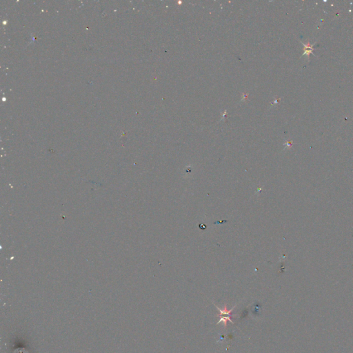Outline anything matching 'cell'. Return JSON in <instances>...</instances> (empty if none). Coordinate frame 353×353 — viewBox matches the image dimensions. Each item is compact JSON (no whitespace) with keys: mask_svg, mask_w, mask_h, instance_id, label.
I'll use <instances>...</instances> for the list:
<instances>
[{"mask_svg":"<svg viewBox=\"0 0 353 353\" xmlns=\"http://www.w3.org/2000/svg\"><path fill=\"white\" fill-rule=\"evenodd\" d=\"M303 46H304L305 47H306V48H305V52H304V53H303V54H304V55L307 54L308 56V55H310V52H313V48H312V46H310L309 45L306 46V44H304V43H303Z\"/></svg>","mask_w":353,"mask_h":353,"instance_id":"2","label":"cell"},{"mask_svg":"<svg viewBox=\"0 0 353 353\" xmlns=\"http://www.w3.org/2000/svg\"><path fill=\"white\" fill-rule=\"evenodd\" d=\"M216 308H217V310L220 312V316H221V319L217 323V324H218V323H220L221 322H223L224 324V327L226 328L228 322H231L232 323H234V322H233L231 320V319H230V316H231L232 311L233 310V309L235 308V306H234V307H233L232 309H230V310H228V309L226 305H225V306H224V309H221L220 308H218L217 306H216Z\"/></svg>","mask_w":353,"mask_h":353,"instance_id":"1","label":"cell"}]
</instances>
